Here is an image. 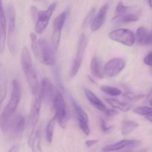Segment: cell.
<instances>
[{"mask_svg":"<svg viewBox=\"0 0 152 152\" xmlns=\"http://www.w3.org/2000/svg\"><path fill=\"white\" fill-rule=\"evenodd\" d=\"M12 86L13 88H12L10 100L0 115V128L3 133L5 134H7L10 120L16 113L22 97L20 83L17 80H13Z\"/></svg>","mask_w":152,"mask_h":152,"instance_id":"cell-1","label":"cell"},{"mask_svg":"<svg viewBox=\"0 0 152 152\" xmlns=\"http://www.w3.org/2000/svg\"><path fill=\"white\" fill-rule=\"evenodd\" d=\"M21 65L31 93L33 95L37 94L39 93V83L36 70L33 65L32 56L27 47H24L21 52Z\"/></svg>","mask_w":152,"mask_h":152,"instance_id":"cell-2","label":"cell"},{"mask_svg":"<svg viewBox=\"0 0 152 152\" xmlns=\"http://www.w3.org/2000/svg\"><path fill=\"white\" fill-rule=\"evenodd\" d=\"M34 98L33 99L32 104H31L29 117H28V125H27L28 135V145H31V141H32L34 134H35L36 129H37V126L38 124L39 119L42 102L39 93L37 94L34 95Z\"/></svg>","mask_w":152,"mask_h":152,"instance_id":"cell-3","label":"cell"},{"mask_svg":"<svg viewBox=\"0 0 152 152\" xmlns=\"http://www.w3.org/2000/svg\"><path fill=\"white\" fill-rule=\"evenodd\" d=\"M7 19H8L7 45H8L10 53L12 55H15L17 51L16 34V10L11 4H10L7 7Z\"/></svg>","mask_w":152,"mask_h":152,"instance_id":"cell-4","label":"cell"},{"mask_svg":"<svg viewBox=\"0 0 152 152\" xmlns=\"http://www.w3.org/2000/svg\"><path fill=\"white\" fill-rule=\"evenodd\" d=\"M88 45V39L84 34H82L80 36L78 42V45L77 49V54L74 57V61L72 62V66H71V77H74L78 74L80 71L81 65L83 64V59H84L85 53H86V48Z\"/></svg>","mask_w":152,"mask_h":152,"instance_id":"cell-5","label":"cell"},{"mask_svg":"<svg viewBox=\"0 0 152 152\" xmlns=\"http://www.w3.org/2000/svg\"><path fill=\"white\" fill-rule=\"evenodd\" d=\"M108 37L113 41L129 47L134 45L135 43V34L133 31L126 28L113 30L108 34Z\"/></svg>","mask_w":152,"mask_h":152,"instance_id":"cell-6","label":"cell"},{"mask_svg":"<svg viewBox=\"0 0 152 152\" xmlns=\"http://www.w3.org/2000/svg\"><path fill=\"white\" fill-rule=\"evenodd\" d=\"M39 53L38 59L46 65H53L56 62V51L53 49L51 43L48 42L44 39H40Z\"/></svg>","mask_w":152,"mask_h":152,"instance_id":"cell-7","label":"cell"},{"mask_svg":"<svg viewBox=\"0 0 152 152\" xmlns=\"http://www.w3.org/2000/svg\"><path fill=\"white\" fill-rule=\"evenodd\" d=\"M53 108L55 111L54 117H56V122H58L59 126L64 129L68 119V115L65 99L61 93H57L55 95L53 101Z\"/></svg>","mask_w":152,"mask_h":152,"instance_id":"cell-8","label":"cell"},{"mask_svg":"<svg viewBox=\"0 0 152 152\" xmlns=\"http://www.w3.org/2000/svg\"><path fill=\"white\" fill-rule=\"evenodd\" d=\"M56 4L57 3L53 2L48 7L47 10H38L35 25V31L37 34H42L47 28L52 14L56 8Z\"/></svg>","mask_w":152,"mask_h":152,"instance_id":"cell-9","label":"cell"},{"mask_svg":"<svg viewBox=\"0 0 152 152\" xmlns=\"http://www.w3.org/2000/svg\"><path fill=\"white\" fill-rule=\"evenodd\" d=\"M66 12H62L55 18L53 22V32L51 36V45L55 51H57L60 42L61 34L66 19Z\"/></svg>","mask_w":152,"mask_h":152,"instance_id":"cell-10","label":"cell"},{"mask_svg":"<svg viewBox=\"0 0 152 152\" xmlns=\"http://www.w3.org/2000/svg\"><path fill=\"white\" fill-rule=\"evenodd\" d=\"M25 126L26 121L24 116L20 114H15L10 120L7 133L9 134L12 137H19L23 133Z\"/></svg>","mask_w":152,"mask_h":152,"instance_id":"cell-11","label":"cell"},{"mask_svg":"<svg viewBox=\"0 0 152 152\" xmlns=\"http://www.w3.org/2000/svg\"><path fill=\"white\" fill-rule=\"evenodd\" d=\"M126 61L122 58H114L105 64L103 69L105 75L108 77H114L120 74L126 67Z\"/></svg>","mask_w":152,"mask_h":152,"instance_id":"cell-12","label":"cell"},{"mask_svg":"<svg viewBox=\"0 0 152 152\" xmlns=\"http://www.w3.org/2000/svg\"><path fill=\"white\" fill-rule=\"evenodd\" d=\"M39 94L41 97L42 101L47 104L53 103L54 99V90L53 85L48 78H43L42 80L39 88Z\"/></svg>","mask_w":152,"mask_h":152,"instance_id":"cell-13","label":"cell"},{"mask_svg":"<svg viewBox=\"0 0 152 152\" xmlns=\"http://www.w3.org/2000/svg\"><path fill=\"white\" fill-rule=\"evenodd\" d=\"M141 144V142L137 140H123L116 143L106 145L102 148L103 151H120V150L126 149V148H133L139 146Z\"/></svg>","mask_w":152,"mask_h":152,"instance_id":"cell-14","label":"cell"},{"mask_svg":"<svg viewBox=\"0 0 152 152\" xmlns=\"http://www.w3.org/2000/svg\"><path fill=\"white\" fill-rule=\"evenodd\" d=\"M7 37V19L2 6L1 0H0V53H2L5 47Z\"/></svg>","mask_w":152,"mask_h":152,"instance_id":"cell-15","label":"cell"},{"mask_svg":"<svg viewBox=\"0 0 152 152\" xmlns=\"http://www.w3.org/2000/svg\"><path fill=\"white\" fill-rule=\"evenodd\" d=\"M108 10V4H105L99 9L96 16H94L91 23V30L92 32L97 31L103 25L105 22V16Z\"/></svg>","mask_w":152,"mask_h":152,"instance_id":"cell-16","label":"cell"},{"mask_svg":"<svg viewBox=\"0 0 152 152\" xmlns=\"http://www.w3.org/2000/svg\"><path fill=\"white\" fill-rule=\"evenodd\" d=\"M135 42L142 46L149 45L151 42V37L147 29L144 27H140L135 34Z\"/></svg>","mask_w":152,"mask_h":152,"instance_id":"cell-17","label":"cell"},{"mask_svg":"<svg viewBox=\"0 0 152 152\" xmlns=\"http://www.w3.org/2000/svg\"><path fill=\"white\" fill-rule=\"evenodd\" d=\"M7 76L4 65L0 62V105L7 95Z\"/></svg>","mask_w":152,"mask_h":152,"instance_id":"cell-18","label":"cell"},{"mask_svg":"<svg viewBox=\"0 0 152 152\" xmlns=\"http://www.w3.org/2000/svg\"><path fill=\"white\" fill-rule=\"evenodd\" d=\"M84 93L86 94V97H87L88 100L91 102L93 106H94L96 109H98L99 111H102V112H105L106 111L107 108L105 107V105H104L103 102L93 93L91 90L88 88H84Z\"/></svg>","mask_w":152,"mask_h":152,"instance_id":"cell-19","label":"cell"},{"mask_svg":"<svg viewBox=\"0 0 152 152\" xmlns=\"http://www.w3.org/2000/svg\"><path fill=\"white\" fill-rule=\"evenodd\" d=\"M90 71L94 77L99 79L103 78L104 73L102 71V68H101V65L99 63V59L96 56H94L91 59V61Z\"/></svg>","mask_w":152,"mask_h":152,"instance_id":"cell-20","label":"cell"},{"mask_svg":"<svg viewBox=\"0 0 152 152\" xmlns=\"http://www.w3.org/2000/svg\"><path fill=\"white\" fill-rule=\"evenodd\" d=\"M107 102L114 108L120 111H123V112H127L129 110L132 109V105L129 103H125V102H121V101L118 100L117 99H114V98H107L106 99Z\"/></svg>","mask_w":152,"mask_h":152,"instance_id":"cell-21","label":"cell"},{"mask_svg":"<svg viewBox=\"0 0 152 152\" xmlns=\"http://www.w3.org/2000/svg\"><path fill=\"white\" fill-rule=\"evenodd\" d=\"M138 126H139V124L137 122L129 120H123L121 126L122 134L124 135V136L129 134L132 132H134Z\"/></svg>","mask_w":152,"mask_h":152,"instance_id":"cell-22","label":"cell"},{"mask_svg":"<svg viewBox=\"0 0 152 152\" xmlns=\"http://www.w3.org/2000/svg\"><path fill=\"white\" fill-rule=\"evenodd\" d=\"M71 102H72L73 106H74V110H75V112L77 114V119H78V121H84V122H88V116L86 114V111L82 108V107L76 102L74 99V98L71 99Z\"/></svg>","mask_w":152,"mask_h":152,"instance_id":"cell-23","label":"cell"},{"mask_svg":"<svg viewBox=\"0 0 152 152\" xmlns=\"http://www.w3.org/2000/svg\"><path fill=\"white\" fill-rule=\"evenodd\" d=\"M30 147H31L32 150L34 151H41V129L40 128L36 130L35 134L31 141Z\"/></svg>","mask_w":152,"mask_h":152,"instance_id":"cell-24","label":"cell"},{"mask_svg":"<svg viewBox=\"0 0 152 152\" xmlns=\"http://www.w3.org/2000/svg\"><path fill=\"white\" fill-rule=\"evenodd\" d=\"M129 9H130V7L124 5V4L122 1H120L117 4V7H116L114 19H117V21L120 19V18H122L123 16L129 13Z\"/></svg>","mask_w":152,"mask_h":152,"instance_id":"cell-25","label":"cell"},{"mask_svg":"<svg viewBox=\"0 0 152 152\" xmlns=\"http://www.w3.org/2000/svg\"><path fill=\"white\" fill-rule=\"evenodd\" d=\"M56 123V117H53V118L49 121V123H48L47 125V127H46V139H47L48 142L49 143L52 142V140H53V132H54V128Z\"/></svg>","mask_w":152,"mask_h":152,"instance_id":"cell-26","label":"cell"},{"mask_svg":"<svg viewBox=\"0 0 152 152\" xmlns=\"http://www.w3.org/2000/svg\"><path fill=\"white\" fill-rule=\"evenodd\" d=\"M30 38H31V48H32L33 52H34V55L37 58H38L39 53V41L37 39V35L34 33H31L30 34Z\"/></svg>","mask_w":152,"mask_h":152,"instance_id":"cell-27","label":"cell"},{"mask_svg":"<svg viewBox=\"0 0 152 152\" xmlns=\"http://www.w3.org/2000/svg\"><path fill=\"white\" fill-rule=\"evenodd\" d=\"M101 91L105 93L106 94L110 95L111 96H120L122 94V91L117 88L111 87L108 86H101Z\"/></svg>","mask_w":152,"mask_h":152,"instance_id":"cell-28","label":"cell"},{"mask_svg":"<svg viewBox=\"0 0 152 152\" xmlns=\"http://www.w3.org/2000/svg\"><path fill=\"white\" fill-rule=\"evenodd\" d=\"M138 19H139V17H138V16L137 14L128 13L127 14L123 16V17L120 18V19H118L117 21L123 22V23H129V22H137V21L138 20Z\"/></svg>","mask_w":152,"mask_h":152,"instance_id":"cell-29","label":"cell"},{"mask_svg":"<svg viewBox=\"0 0 152 152\" xmlns=\"http://www.w3.org/2000/svg\"><path fill=\"white\" fill-rule=\"evenodd\" d=\"M134 113L139 115L142 116H147L148 114H152V107L149 106H140L137 107L135 109H134Z\"/></svg>","mask_w":152,"mask_h":152,"instance_id":"cell-30","label":"cell"},{"mask_svg":"<svg viewBox=\"0 0 152 152\" xmlns=\"http://www.w3.org/2000/svg\"><path fill=\"white\" fill-rule=\"evenodd\" d=\"M94 15H95V9L93 8L88 12L87 16H86V18H85L84 21H83V25H82L83 28H87L89 25H91L94 17Z\"/></svg>","mask_w":152,"mask_h":152,"instance_id":"cell-31","label":"cell"},{"mask_svg":"<svg viewBox=\"0 0 152 152\" xmlns=\"http://www.w3.org/2000/svg\"><path fill=\"white\" fill-rule=\"evenodd\" d=\"M123 97L131 101H137L144 97L143 94H135L132 92H125L123 94Z\"/></svg>","mask_w":152,"mask_h":152,"instance_id":"cell-32","label":"cell"},{"mask_svg":"<svg viewBox=\"0 0 152 152\" xmlns=\"http://www.w3.org/2000/svg\"><path fill=\"white\" fill-rule=\"evenodd\" d=\"M79 126H80V129L83 132V133L86 135L90 134V128H89L88 123L84 121H78Z\"/></svg>","mask_w":152,"mask_h":152,"instance_id":"cell-33","label":"cell"},{"mask_svg":"<svg viewBox=\"0 0 152 152\" xmlns=\"http://www.w3.org/2000/svg\"><path fill=\"white\" fill-rule=\"evenodd\" d=\"M143 62L148 66L152 67V52H150L149 53H148L145 56V58L143 59Z\"/></svg>","mask_w":152,"mask_h":152,"instance_id":"cell-34","label":"cell"},{"mask_svg":"<svg viewBox=\"0 0 152 152\" xmlns=\"http://www.w3.org/2000/svg\"><path fill=\"white\" fill-rule=\"evenodd\" d=\"M100 127L104 132H108V131H110L111 129V127H108V126H107L106 122H105L103 119H101L100 120Z\"/></svg>","mask_w":152,"mask_h":152,"instance_id":"cell-35","label":"cell"},{"mask_svg":"<svg viewBox=\"0 0 152 152\" xmlns=\"http://www.w3.org/2000/svg\"><path fill=\"white\" fill-rule=\"evenodd\" d=\"M104 113H105V115L108 116V117H114V116L117 115V114H118L117 111H116V110H114V109H108V108H107L106 111H105Z\"/></svg>","mask_w":152,"mask_h":152,"instance_id":"cell-36","label":"cell"},{"mask_svg":"<svg viewBox=\"0 0 152 152\" xmlns=\"http://www.w3.org/2000/svg\"><path fill=\"white\" fill-rule=\"evenodd\" d=\"M99 142V140H87L86 142V145H87L88 147H91L92 146V145H95L96 143H97V142Z\"/></svg>","mask_w":152,"mask_h":152,"instance_id":"cell-37","label":"cell"},{"mask_svg":"<svg viewBox=\"0 0 152 152\" xmlns=\"http://www.w3.org/2000/svg\"><path fill=\"white\" fill-rule=\"evenodd\" d=\"M145 119H146L148 121L152 123V114H148V115L145 116Z\"/></svg>","mask_w":152,"mask_h":152,"instance_id":"cell-38","label":"cell"},{"mask_svg":"<svg viewBox=\"0 0 152 152\" xmlns=\"http://www.w3.org/2000/svg\"><path fill=\"white\" fill-rule=\"evenodd\" d=\"M151 99H152V89H151V91H150V93L148 94V97H147V100L148 101H150Z\"/></svg>","mask_w":152,"mask_h":152,"instance_id":"cell-39","label":"cell"},{"mask_svg":"<svg viewBox=\"0 0 152 152\" xmlns=\"http://www.w3.org/2000/svg\"><path fill=\"white\" fill-rule=\"evenodd\" d=\"M148 4H149V6L152 7V0H148Z\"/></svg>","mask_w":152,"mask_h":152,"instance_id":"cell-40","label":"cell"},{"mask_svg":"<svg viewBox=\"0 0 152 152\" xmlns=\"http://www.w3.org/2000/svg\"><path fill=\"white\" fill-rule=\"evenodd\" d=\"M149 102H150V105H151V106L152 107V99H151V100L149 101Z\"/></svg>","mask_w":152,"mask_h":152,"instance_id":"cell-41","label":"cell"},{"mask_svg":"<svg viewBox=\"0 0 152 152\" xmlns=\"http://www.w3.org/2000/svg\"><path fill=\"white\" fill-rule=\"evenodd\" d=\"M34 1H42V0H34Z\"/></svg>","mask_w":152,"mask_h":152,"instance_id":"cell-42","label":"cell"}]
</instances>
